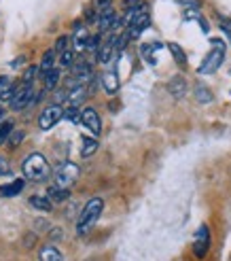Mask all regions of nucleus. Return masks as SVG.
<instances>
[{"mask_svg":"<svg viewBox=\"0 0 231 261\" xmlns=\"http://www.w3.org/2000/svg\"><path fill=\"white\" fill-rule=\"evenodd\" d=\"M121 21L117 19V13H114V9H106V11H102L98 13V28L100 32H112L114 28H117Z\"/></svg>","mask_w":231,"mask_h":261,"instance_id":"9b49d317","label":"nucleus"},{"mask_svg":"<svg viewBox=\"0 0 231 261\" xmlns=\"http://www.w3.org/2000/svg\"><path fill=\"white\" fill-rule=\"evenodd\" d=\"M181 7L185 9H191V11H199L201 9V0H176Z\"/></svg>","mask_w":231,"mask_h":261,"instance_id":"c85d7f7f","label":"nucleus"},{"mask_svg":"<svg viewBox=\"0 0 231 261\" xmlns=\"http://www.w3.org/2000/svg\"><path fill=\"white\" fill-rule=\"evenodd\" d=\"M81 125L85 129H89L94 136H98L102 132V121H100V115L96 113V109L87 107V109L81 111Z\"/></svg>","mask_w":231,"mask_h":261,"instance_id":"6e6552de","label":"nucleus"},{"mask_svg":"<svg viewBox=\"0 0 231 261\" xmlns=\"http://www.w3.org/2000/svg\"><path fill=\"white\" fill-rule=\"evenodd\" d=\"M62 66H70V64L74 62V51L72 49H66V51H64V54H62Z\"/></svg>","mask_w":231,"mask_h":261,"instance_id":"7c9ffc66","label":"nucleus"},{"mask_svg":"<svg viewBox=\"0 0 231 261\" xmlns=\"http://www.w3.org/2000/svg\"><path fill=\"white\" fill-rule=\"evenodd\" d=\"M21 170H23V176L25 178H30L34 182H41V180H45L49 176L51 168H49L47 160L43 158L41 153H32V155H28V158L23 160Z\"/></svg>","mask_w":231,"mask_h":261,"instance_id":"f03ea898","label":"nucleus"},{"mask_svg":"<svg viewBox=\"0 0 231 261\" xmlns=\"http://www.w3.org/2000/svg\"><path fill=\"white\" fill-rule=\"evenodd\" d=\"M168 49H170V54L174 56V60L181 64V66H185L187 64V56H185V51H183V47L181 45H176V43H170L168 45Z\"/></svg>","mask_w":231,"mask_h":261,"instance_id":"5701e85b","label":"nucleus"},{"mask_svg":"<svg viewBox=\"0 0 231 261\" xmlns=\"http://www.w3.org/2000/svg\"><path fill=\"white\" fill-rule=\"evenodd\" d=\"M68 43H70V38L68 36H60L57 38V43H55V54H64V51H66L68 49Z\"/></svg>","mask_w":231,"mask_h":261,"instance_id":"c756f323","label":"nucleus"},{"mask_svg":"<svg viewBox=\"0 0 231 261\" xmlns=\"http://www.w3.org/2000/svg\"><path fill=\"white\" fill-rule=\"evenodd\" d=\"M70 43H72L74 51H85V49H87V43H89L87 25H81V23L74 25V34H72V38H70Z\"/></svg>","mask_w":231,"mask_h":261,"instance_id":"f8f14e48","label":"nucleus"},{"mask_svg":"<svg viewBox=\"0 0 231 261\" xmlns=\"http://www.w3.org/2000/svg\"><path fill=\"white\" fill-rule=\"evenodd\" d=\"M149 25H151V13H149V7H147L145 3H140L138 9H136V13H134L132 23L125 28L127 36H130V41L138 38L140 34H142V32L149 28Z\"/></svg>","mask_w":231,"mask_h":261,"instance_id":"20e7f679","label":"nucleus"},{"mask_svg":"<svg viewBox=\"0 0 231 261\" xmlns=\"http://www.w3.org/2000/svg\"><path fill=\"white\" fill-rule=\"evenodd\" d=\"M161 49V43H147L140 47V54H142V58L149 62V64H155V51Z\"/></svg>","mask_w":231,"mask_h":261,"instance_id":"412c9836","label":"nucleus"},{"mask_svg":"<svg viewBox=\"0 0 231 261\" xmlns=\"http://www.w3.org/2000/svg\"><path fill=\"white\" fill-rule=\"evenodd\" d=\"M7 174H11V168L3 158H0V176H7Z\"/></svg>","mask_w":231,"mask_h":261,"instance_id":"473e14b6","label":"nucleus"},{"mask_svg":"<svg viewBox=\"0 0 231 261\" xmlns=\"http://www.w3.org/2000/svg\"><path fill=\"white\" fill-rule=\"evenodd\" d=\"M117 34H110L106 41H102V45H100V49H98V62L100 64H108L112 58H114V54H117Z\"/></svg>","mask_w":231,"mask_h":261,"instance_id":"9d476101","label":"nucleus"},{"mask_svg":"<svg viewBox=\"0 0 231 261\" xmlns=\"http://www.w3.org/2000/svg\"><path fill=\"white\" fill-rule=\"evenodd\" d=\"M195 98H197V102H201V104H210L212 102V91L206 87V85H201V83H197L195 85Z\"/></svg>","mask_w":231,"mask_h":261,"instance_id":"4be33fe9","label":"nucleus"},{"mask_svg":"<svg viewBox=\"0 0 231 261\" xmlns=\"http://www.w3.org/2000/svg\"><path fill=\"white\" fill-rule=\"evenodd\" d=\"M38 259L41 261H64V255L55 244H47L41 249V253H38Z\"/></svg>","mask_w":231,"mask_h":261,"instance_id":"2eb2a0df","label":"nucleus"},{"mask_svg":"<svg viewBox=\"0 0 231 261\" xmlns=\"http://www.w3.org/2000/svg\"><path fill=\"white\" fill-rule=\"evenodd\" d=\"M64 113L66 111L62 109V104H51V107L43 109L41 117H38V125H41V129H51L64 119Z\"/></svg>","mask_w":231,"mask_h":261,"instance_id":"0eeeda50","label":"nucleus"},{"mask_svg":"<svg viewBox=\"0 0 231 261\" xmlns=\"http://www.w3.org/2000/svg\"><path fill=\"white\" fill-rule=\"evenodd\" d=\"M102 211H104V202H102L100 198L89 200L83 206V211L79 215V221H76V233H79V236H87V233L94 229V225L98 223Z\"/></svg>","mask_w":231,"mask_h":261,"instance_id":"f257e3e1","label":"nucleus"},{"mask_svg":"<svg viewBox=\"0 0 231 261\" xmlns=\"http://www.w3.org/2000/svg\"><path fill=\"white\" fill-rule=\"evenodd\" d=\"M30 206L36 208V211L49 213V211H51V206H53V202H51L47 195H34V198H30Z\"/></svg>","mask_w":231,"mask_h":261,"instance_id":"aec40b11","label":"nucleus"},{"mask_svg":"<svg viewBox=\"0 0 231 261\" xmlns=\"http://www.w3.org/2000/svg\"><path fill=\"white\" fill-rule=\"evenodd\" d=\"M13 129H15V123H13V121L0 123V145H5V142L9 140V136L13 134Z\"/></svg>","mask_w":231,"mask_h":261,"instance_id":"a878e982","label":"nucleus"},{"mask_svg":"<svg viewBox=\"0 0 231 261\" xmlns=\"http://www.w3.org/2000/svg\"><path fill=\"white\" fill-rule=\"evenodd\" d=\"M43 79H45V87H47V89H53V87L60 83V68L49 70L47 74H43Z\"/></svg>","mask_w":231,"mask_h":261,"instance_id":"393cba45","label":"nucleus"},{"mask_svg":"<svg viewBox=\"0 0 231 261\" xmlns=\"http://www.w3.org/2000/svg\"><path fill=\"white\" fill-rule=\"evenodd\" d=\"M5 115H7V113H5V109L0 107V123H5V121H7V119H5Z\"/></svg>","mask_w":231,"mask_h":261,"instance_id":"72a5a7b5","label":"nucleus"},{"mask_svg":"<svg viewBox=\"0 0 231 261\" xmlns=\"http://www.w3.org/2000/svg\"><path fill=\"white\" fill-rule=\"evenodd\" d=\"M38 72H41V68H38V66H28V68H25V72H23V76H21V83L34 85V79H36Z\"/></svg>","mask_w":231,"mask_h":261,"instance_id":"bb28decb","label":"nucleus"},{"mask_svg":"<svg viewBox=\"0 0 231 261\" xmlns=\"http://www.w3.org/2000/svg\"><path fill=\"white\" fill-rule=\"evenodd\" d=\"M168 91H170L174 98H183V96H185V91H187V81L183 79L181 74L172 76V81L168 83Z\"/></svg>","mask_w":231,"mask_h":261,"instance_id":"dca6fc26","label":"nucleus"},{"mask_svg":"<svg viewBox=\"0 0 231 261\" xmlns=\"http://www.w3.org/2000/svg\"><path fill=\"white\" fill-rule=\"evenodd\" d=\"M15 81L11 79V76H0V102H5V100H9L11 102V98H13V94H15Z\"/></svg>","mask_w":231,"mask_h":261,"instance_id":"4468645a","label":"nucleus"},{"mask_svg":"<svg viewBox=\"0 0 231 261\" xmlns=\"http://www.w3.org/2000/svg\"><path fill=\"white\" fill-rule=\"evenodd\" d=\"M34 100H38L36 94H34V85L19 83V87L15 89V94H13V98H11V109L13 111H23V109H28Z\"/></svg>","mask_w":231,"mask_h":261,"instance_id":"423d86ee","label":"nucleus"},{"mask_svg":"<svg viewBox=\"0 0 231 261\" xmlns=\"http://www.w3.org/2000/svg\"><path fill=\"white\" fill-rule=\"evenodd\" d=\"M79 174H81L79 166L72 164V162H66V164H62L57 170H55V174H53V185H57V187H62V189H70L74 182H76V178H79Z\"/></svg>","mask_w":231,"mask_h":261,"instance_id":"39448f33","label":"nucleus"},{"mask_svg":"<svg viewBox=\"0 0 231 261\" xmlns=\"http://www.w3.org/2000/svg\"><path fill=\"white\" fill-rule=\"evenodd\" d=\"M102 85H104L106 94H117L119 91V79L114 72H104L102 74Z\"/></svg>","mask_w":231,"mask_h":261,"instance_id":"f3484780","label":"nucleus"},{"mask_svg":"<svg viewBox=\"0 0 231 261\" xmlns=\"http://www.w3.org/2000/svg\"><path fill=\"white\" fill-rule=\"evenodd\" d=\"M210 249V229L208 225H199V229L195 231V238H193V253L197 257H204Z\"/></svg>","mask_w":231,"mask_h":261,"instance_id":"1a4fd4ad","label":"nucleus"},{"mask_svg":"<svg viewBox=\"0 0 231 261\" xmlns=\"http://www.w3.org/2000/svg\"><path fill=\"white\" fill-rule=\"evenodd\" d=\"M23 178H15L7 182V185H0V195H5V198H15V195H19L23 191Z\"/></svg>","mask_w":231,"mask_h":261,"instance_id":"ddd939ff","label":"nucleus"},{"mask_svg":"<svg viewBox=\"0 0 231 261\" xmlns=\"http://www.w3.org/2000/svg\"><path fill=\"white\" fill-rule=\"evenodd\" d=\"M47 198L53 202V204H55V202H64V200H68V198H70V189H62V187L53 185V187H49Z\"/></svg>","mask_w":231,"mask_h":261,"instance_id":"6ab92c4d","label":"nucleus"},{"mask_svg":"<svg viewBox=\"0 0 231 261\" xmlns=\"http://www.w3.org/2000/svg\"><path fill=\"white\" fill-rule=\"evenodd\" d=\"M212 49L208 51V56L204 58V62L199 64L197 68V74H212L221 68V64L225 60V43L221 41V38H212L210 41Z\"/></svg>","mask_w":231,"mask_h":261,"instance_id":"7ed1b4c3","label":"nucleus"},{"mask_svg":"<svg viewBox=\"0 0 231 261\" xmlns=\"http://www.w3.org/2000/svg\"><path fill=\"white\" fill-rule=\"evenodd\" d=\"M110 5H112V0H96V9H98V13L110 9Z\"/></svg>","mask_w":231,"mask_h":261,"instance_id":"2f4dec72","label":"nucleus"},{"mask_svg":"<svg viewBox=\"0 0 231 261\" xmlns=\"http://www.w3.org/2000/svg\"><path fill=\"white\" fill-rule=\"evenodd\" d=\"M23 136H25V132H21V129H13V134L9 136V140H7V145L9 147H17L19 142L23 140Z\"/></svg>","mask_w":231,"mask_h":261,"instance_id":"cd10ccee","label":"nucleus"},{"mask_svg":"<svg viewBox=\"0 0 231 261\" xmlns=\"http://www.w3.org/2000/svg\"><path fill=\"white\" fill-rule=\"evenodd\" d=\"M55 49H49V51H45V56H43V60H41V64H38V68H41V72L43 74H47L49 70H53L55 68Z\"/></svg>","mask_w":231,"mask_h":261,"instance_id":"a211bd4d","label":"nucleus"},{"mask_svg":"<svg viewBox=\"0 0 231 261\" xmlns=\"http://www.w3.org/2000/svg\"><path fill=\"white\" fill-rule=\"evenodd\" d=\"M98 151V140L96 138H85L83 140V147H81V155L83 158H89V155H94Z\"/></svg>","mask_w":231,"mask_h":261,"instance_id":"b1692460","label":"nucleus"}]
</instances>
